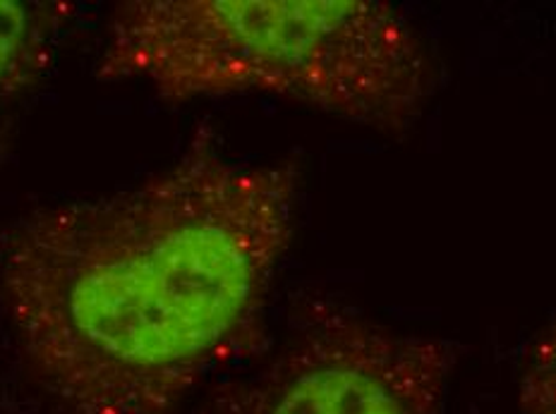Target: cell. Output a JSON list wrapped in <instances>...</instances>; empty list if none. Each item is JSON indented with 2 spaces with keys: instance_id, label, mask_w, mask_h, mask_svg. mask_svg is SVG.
I'll return each mask as SVG.
<instances>
[{
  "instance_id": "obj_1",
  "label": "cell",
  "mask_w": 556,
  "mask_h": 414,
  "mask_svg": "<svg viewBox=\"0 0 556 414\" xmlns=\"http://www.w3.org/2000/svg\"><path fill=\"white\" fill-rule=\"evenodd\" d=\"M298 172L197 142L0 247L17 350L65 414H166L248 336L293 243Z\"/></svg>"
},
{
  "instance_id": "obj_4",
  "label": "cell",
  "mask_w": 556,
  "mask_h": 414,
  "mask_svg": "<svg viewBox=\"0 0 556 414\" xmlns=\"http://www.w3.org/2000/svg\"><path fill=\"white\" fill-rule=\"evenodd\" d=\"M58 8L0 0V115L37 82L49 63Z\"/></svg>"
},
{
  "instance_id": "obj_3",
  "label": "cell",
  "mask_w": 556,
  "mask_h": 414,
  "mask_svg": "<svg viewBox=\"0 0 556 414\" xmlns=\"http://www.w3.org/2000/svg\"><path fill=\"white\" fill-rule=\"evenodd\" d=\"M448 342L319 307L254 378L236 414H444Z\"/></svg>"
},
{
  "instance_id": "obj_5",
  "label": "cell",
  "mask_w": 556,
  "mask_h": 414,
  "mask_svg": "<svg viewBox=\"0 0 556 414\" xmlns=\"http://www.w3.org/2000/svg\"><path fill=\"white\" fill-rule=\"evenodd\" d=\"M516 414H556V314L528 352Z\"/></svg>"
},
{
  "instance_id": "obj_2",
  "label": "cell",
  "mask_w": 556,
  "mask_h": 414,
  "mask_svg": "<svg viewBox=\"0 0 556 414\" xmlns=\"http://www.w3.org/2000/svg\"><path fill=\"white\" fill-rule=\"evenodd\" d=\"M97 77L168 101L271 94L381 130L410 125L434 87L422 39L375 0H130Z\"/></svg>"
}]
</instances>
